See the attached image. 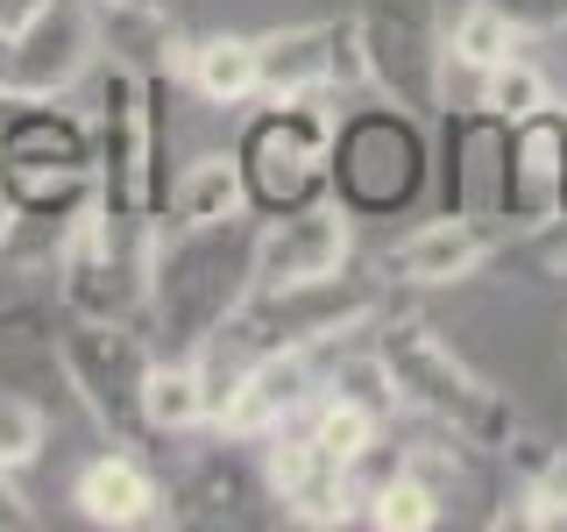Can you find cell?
<instances>
[{"mask_svg": "<svg viewBox=\"0 0 567 532\" xmlns=\"http://www.w3.org/2000/svg\"><path fill=\"white\" fill-rule=\"evenodd\" d=\"M312 440L348 469V461L362 454L369 440H383V412H369V405L348 398V390H333V398H312Z\"/></svg>", "mask_w": 567, "mask_h": 532, "instance_id": "603a6c76", "label": "cell"}, {"mask_svg": "<svg viewBox=\"0 0 567 532\" xmlns=\"http://www.w3.org/2000/svg\"><path fill=\"white\" fill-rule=\"evenodd\" d=\"M71 504H79L93 525H142V519H150V504H156V483H150V469H142L135 454L106 448V454H93L79 469Z\"/></svg>", "mask_w": 567, "mask_h": 532, "instance_id": "ac0fdd59", "label": "cell"}, {"mask_svg": "<svg viewBox=\"0 0 567 532\" xmlns=\"http://www.w3.org/2000/svg\"><path fill=\"white\" fill-rule=\"evenodd\" d=\"M262 475H270L277 504L291 511L298 525H341L348 519V469L312 440V426H306V433L277 426L270 454H262Z\"/></svg>", "mask_w": 567, "mask_h": 532, "instance_id": "5bb4252c", "label": "cell"}, {"mask_svg": "<svg viewBox=\"0 0 567 532\" xmlns=\"http://www.w3.org/2000/svg\"><path fill=\"white\" fill-rule=\"evenodd\" d=\"M100 35L85 0H29L0 29V106L14 100H58L93 71Z\"/></svg>", "mask_w": 567, "mask_h": 532, "instance_id": "52a82bcc", "label": "cell"}, {"mask_svg": "<svg viewBox=\"0 0 567 532\" xmlns=\"http://www.w3.org/2000/svg\"><path fill=\"white\" fill-rule=\"evenodd\" d=\"M348 206L333 200V206H291V213H270L262 221V235L248 242V284L256 291H270V284H306V277H333V270H348Z\"/></svg>", "mask_w": 567, "mask_h": 532, "instance_id": "30bf717a", "label": "cell"}, {"mask_svg": "<svg viewBox=\"0 0 567 532\" xmlns=\"http://www.w3.org/2000/svg\"><path fill=\"white\" fill-rule=\"evenodd\" d=\"M327 150H333V121L312 100H270L235 142V164L248 185L256 213H291L319 200L327 185Z\"/></svg>", "mask_w": 567, "mask_h": 532, "instance_id": "5b68a950", "label": "cell"}, {"mask_svg": "<svg viewBox=\"0 0 567 532\" xmlns=\"http://www.w3.org/2000/svg\"><path fill=\"white\" fill-rule=\"evenodd\" d=\"M483 8H496L511 29L525 35H567V0H483Z\"/></svg>", "mask_w": 567, "mask_h": 532, "instance_id": "83f0119b", "label": "cell"}, {"mask_svg": "<svg viewBox=\"0 0 567 532\" xmlns=\"http://www.w3.org/2000/svg\"><path fill=\"white\" fill-rule=\"evenodd\" d=\"M0 525H29V504L14 497V475L0 469Z\"/></svg>", "mask_w": 567, "mask_h": 532, "instance_id": "f546056e", "label": "cell"}, {"mask_svg": "<svg viewBox=\"0 0 567 532\" xmlns=\"http://www.w3.org/2000/svg\"><path fill=\"white\" fill-rule=\"evenodd\" d=\"M142 426L150 433H199V426H213V383H206L199 355L150 362V377H142Z\"/></svg>", "mask_w": 567, "mask_h": 532, "instance_id": "d6986e66", "label": "cell"}, {"mask_svg": "<svg viewBox=\"0 0 567 532\" xmlns=\"http://www.w3.org/2000/svg\"><path fill=\"white\" fill-rule=\"evenodd\" d=\"M447 206L475 221H504V185H511V121L475 106L447 135Z\"/></svg>", "mask_w": 567, "mask_h": 532, "instance_id": "9a60e30c", "label": "cell"}, {"mask_svg": "<svg viewBox=\"0 0 567 532\" xmlns=\"http://www.w3.org/2000/svg\"><path fill=\"white\" fill-rule=\"evenodd\" d=\"M433 519H440V497L412 469H398L390 483L369 490V525H383V532H425Z\"/></svg>", "mask_w": 567, "mask_h": 532, "instance_id": "d4e9b609", "label": "cell"}, {"mask_svg": "<svg viewBox=\"0 0 567 532\" xmlns=\"http://www.w3.org/2000/svg\"><path fill=\"white\" fill-rule=\"evenodd\" d=\"M0 206L29 213V221L71 227L93 192V121L64 114L50 100H14L0 121Z\"/></svg>", "mask_w": 567, "mask_h": 532, "instance_id": "6da1fadb", "label": "cell"}, {"mask_svg": "<svg viewBox=\"0 0 567 532\" xmlns=\"http://www.w3.org/2000/svg\"><path fill=\"white\" fill-rule=\"evenodd\" d=\"M489 263V227L475 221V213H440V221H419L412 235L383 256V270L398 284H425V291H440V284H461L475 277Z\"/></svg>", "mask_w": 567, "mask_h": 532, "instance_id": "2e32d148", "label": "cell"}, {"mask_svg": "<svg viewBox=\"0 0 567 532\" xmlns=\"http://www.w3.org/2000/svg\"><path fill=\"white\" fill-rule=\"evenodd\" d=\"M377 362H383V377L404 405H419V412H433L440 426H454L468 448H511L518 412L504 405V390H489L447 341H440V327H425V319H390L377 334Z\"/></svg>", "mask_w": 567, "mask_h": 532, "instance_id": "7a4b0ae2", "label": "cell"}, {"mask_svg": "<svg viewBox=\"0 0 567 532\" xmlns=\"http://www.w3.org/2000/svg\"><path fill=\"white\" fill-rule=\"evenodd\" d=\"M425 177H433V150L419 135V114L390 106H354L348 121H333L327 150V185L348 206V221H398L419 206Z\"/></svg>", "mask_w": 567, "mask_h": 532, "instance_id": "3957f363", "label": "cell"}, {"mask_svg": "<svg viewBox=\"0 0 567 532\" xmlns=\"http://www.w3.org/2000/svg\"><path fill=\"white\" fill-rule=\"evenodd\" d=\"M43 405L22 398V390H0V469L8 475H22L35 454H43Z\"/></svg>", "mask_w": 567, "mask_h": 532, "instance_id": "484cf974", "label": "cell"}, {"mask_svg": "<svg viewBox=\"0 0 567 532\" xmlns=\"http://www.w3.org/2000/svg\"><path fill=\"white\" fill-rule=\"evenodd\" d=\"M362 43V79L383 100H398L404 114L440 106V71H447V35H433L419 0H377V8L354 22Z\"/></svg>", "mask_w": 567, "mask_h": 532, "instance_id": "ba28073f", "label": "cell"}, {"mask_svg": "<svg viewBox=\"0 0 567 532\" xmlns=\"http://www.w3.org/2000/svg\"><path fill=\"white\" fill-rule=\"evenodd\" d=\"M85 8H93V35H100L106 64L164 71V58H177L171 0H85Z\"/></svg>", "mask_w": 567, "mask_h": 532, "instance_id": "e0dca14e", "label": "cell"}, {"mask_svg": "<svg viewBox=\"0 0 567 532\" xmlns=\"http://www.w3.org/2000/svg\"><path fill=\"white\" fill-rule=\"evenodd\" d=\"M525 235H532V256H539L554 277H567V213H554V221H539V227H525Z\"/></svg>", "mask_w": 567, "mask_h": 532, "instance_id": "f1b7e54d", "label": "cell"}, {"mask_svg": "<svg viewBox=\"0 0 567 532\" xmlns=\"http://www.w3.org/2000/svg\"><path fill=\"white\" fill-rule=\"evenodd\" d=\"M567 213V114L554 100L539 114L511 121V185H504V221L539 227Z\"/></svg>", "mask_w": 567, "mask_h": 532, "instance_id": "4fadbf2b", "label": "cell"}, {"mask_svg": "<svg viewBox=\"0 0 567 532\" xmlns=\"http://www.w3.org/2000/svg\"><path fill=\"white\" fill-rule=\"evenodd\" d=\"M312 398H319V377H312L306 348H270L235 377V390L220 398L213 426H220L227 440H262V433H277V426H291L298 412H312Z\"/></svg>", "mask_w": 567, "mask_h": 532, "instance_id": "7c38bea8", "label": "cell"}, {"mask_svg": "<svg viewBox=\"0 0 567 532\" xmlns=\"http://www.w3.org/2000/svg\"><path fill=\"white\" fill-rule=\"evenodd\" d=\"M256 79L262 100H319L327 85L362 79V43L354 22H298L256 43Z\"/></svg>", "mask_w": 567, "mask_h": 532, "instance_id": "8fae6325", "label": "cell"}, {"mask_svg": "<svg viewBox=\"0 0 567 532\" xmlns=\"http://www.w3.org/2000/svg\"><path fill=\"white\" fill-rule=\"evenodd\" d=\"M511 50H518V29H511L496 8L468 0V8L454 14V29H447V58H454L461 71H475V79H483V71H489V64H504Z\"/></svg>", "mask_w": 567, "mask_h": 532, "instance_id": "7402d4cb", "label": "cell"}, {"mask_svg": "<svg viewBox=\"0 0 567 532\" xmlns=\"http://www.w3.org/2000/svg\"><path fill=\"white\" fill-rule=\"evenodd\" d=\"M241 206H248V185H241L235 150H206V156H192V164L177 171V185H171V213H177V227H220V221H241Z\"/></svg>", "mask_w": 567, "mask_h": 532, "instance_id": "ffe728a7", "label": "cell"}, {"mask_svg": "<svg viewBox=\"0 0 567 532\" xmlns=\"http://www.w3.org/2000/svg\"><path fill=\"white\" fill-rule=\"evenodd\" d=\"M22 8H29V0H0V29H8V22H14Z\"/></svg>", "mask_w": 567, "mask_h": 532, "instance_id": "4dcf8cb0", "label": "cell"}, {"mask_svg": "<svg viewBox=\"0 0 567 532\" xmlns=\"http://www.w3.org/2000/svg\"><path fill=\"white\" fill-rule=\"evenodd\" d=\"M58 362L79 405L100 419V433L128 440L142 426V377H150V348L128 334V319H79L58 341Z\"/></svg>", "mask_w": 567, "mask_h": 532, "instance_id": "9c48e42d", "label": "cell"}, {"mask_svg": "<svg viewBox=\"0 0 567 532\" xmlns=\"http://www.w3.org/2000/svg\"><path fill=\"white\" fill-rule=\"evenodd\" d=\"M192 85H199L206 106H248V100H262L256 43H248V35H206V43L192 50Z\"/></svg>", "mask_w": 567, "mask_h": 532, "instance_id": "44dd1931", "label": "cell"}, {"mask_svg": "<svg viewBox=\"0 0 567 532\" xmlns=\"http://www.w3.org/2000/svg\"><path fill=\"white\" fill-rule=\"evenodd\" d=\"M546 100H554V93H546V71L532 64V58H518V50H511L504 64H489L483 85H475V106H489V114H504V121L539 114Z\"/></svg>", "mask_w": 567, "mask_h": 532, "instance_id": "cb8c5ba5", "label": "cell"}, {"mask_svg": "<svg viewBox=\"0 0 567 532\" xmlns=\"http://www.w3.org/2000/svg\"><path fill=\"white\" fill-rule=\"evenodd\" d=\"M93 192H100L106 242L142 256V235H150V221H156V200H150V100H142V71H128V64H106V79H100Z\"/></svg>", "mask_w": 567, "mask_h": 532, "instance_id": "277c9868", "label": "cell"}, {"mask_svg": "<svg viewBox=\"0 0 567 532\" xmlns=\"http://www.w3.org/2000/svg\"><path fill=\"white\" fill-rule=\"evenodd\" d=\"M241 291H248V242L235 235V221L185 227V242L150 263V298L164 306V319H171V334H177L185 355L235 313Z\"/></svg>", "mask_w": 567, "mask_h": 532, "instance_id": "8992f818", "label": "cell"}, {"mask_svg": "<svg viewBox=\"0 0 567 532\" xmlns=\"http://www.w3.org/2000/svg\"><path fill=\"white\" fill-rule=\"evenodd\" d=\"M518 525H539V532L567 525V461H546V469L525 483V497H518Z\"/></svg>", "mask_w": 567, "mask_h": 532, "instance_id": "4316f807", "label": "cell"}]
</instances>
